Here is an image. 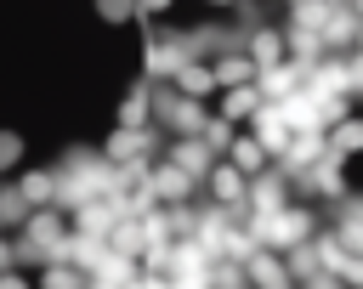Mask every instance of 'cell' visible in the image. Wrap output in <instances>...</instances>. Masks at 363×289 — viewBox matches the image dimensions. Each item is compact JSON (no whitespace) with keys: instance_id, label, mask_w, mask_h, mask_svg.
<instances>
[{"instance_id":"1","label":"cell","mask_w":363,"mask_h":289,"mask_svg":"<svg viewBox=\"0 0 363 289\" xmlns=\"http://www.w3.org/2000/svg\"><path fill=\"white\" fill-rule=\"evenodd\" d=\"M233 164H238V170H261V147H255V142H238V147H233Z\"/></svg>"}]
</instances>
